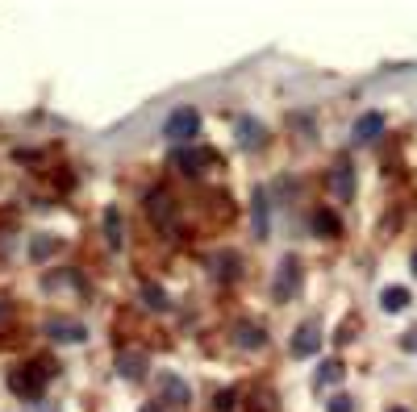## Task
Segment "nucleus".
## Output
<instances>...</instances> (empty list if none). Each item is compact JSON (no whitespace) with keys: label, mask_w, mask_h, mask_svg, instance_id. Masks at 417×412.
<instances>
[{"label":"nucleus","mask_w":417,"mask_h":412,"mask_svg":"<svg viewBox=\"0 0 417 412\" xmlns=\"http://www.w3.org/2000/svg\"><path fill=\"white\" fill-rule=\"evenodd\" d=\"M338 379H343V363H338V359L322 363V371H317V384H338Z\"/></svg>","instance_id":"aec40b11"},{"label":"nucleus","mask_w":417,"mask_h":412,"mask_svg":"<svg viewBox=\"0 0 417 412\" xmlns=\"http://www.w3.org/2000/svg\"><path fill=\"white\" fill-rule=\"evenodd\" d=\"M317 350H322V329H317V325H301L297 338H292V354H297V359H309V354H317Z\"/></svg>","instance_id":"0eeeda50"},{"label":"nucleus","mask_w":417,"mask_h":412,"mask_svg":"<svg viewBox=\"0 0 417 412\" xmlns=\"http://www.w3.org/2000/svg\"><path fill=\"white\" fill-rule=\"evenodd\" d=\"M380 304H384V313H405V308H409V292H405V288H384V292H380Z\"/></svg>","instance_id":"6ab92c4d"},{"label":"nucleus","mask_w":417,"mask_h":412,"mask_svg":"<svg viewBox=\"0 0 417 412\" xmlns=\"http://www.w3.org/2000/svg\"><path fill=\"white\" fill-rule=\"evenodd\" d=\"M29 254H33V263H42V258H50V254H54V242H50V238H33Z\"/></svg>","instance_id":"412c9836"},{"label":"nucleus","mask_w":417,"mask_h":412,"mask_svg":"<svg viewBox=\"0 0 417 412\" xmlns=\"http://www.w3.org/2000/svg\"><path fill=\"white\" fill-rule=\"evenodd\" d=\"M414 275H417V254H414Z\"/></svg>","instance_id":"b1692460"},{"label":"nucleus","mask_w":417,"mask_h":412,"mask_svg":"<svg viewBox=\"0 0 417 412\" xmlns=\"http://www.w3.org/2000/svg\"><path fill=\"white\" fill-rule=\"evenodd\" d=\"M330 188H334L338 200H351V196H355V167H351V163H338L334 175H330Z\"/></svg>","instance_id":"1a4fd4ad"},{"label":"nucleus","mask_w":417,"mask_h":412,"mask_svg":"<svg viewBox=\"0 0 417 412\" xmlns=\"http://www.w3.org/2000/svg\"><path fill=\"white\" fill-rule=\"evenodd\" d=\"M146 217H150L159 229H171V225H175V200H171V192L155 188V192L146 196Z\"/></svg>","instance_id":"7ed1b4c3"},{"label":"nucleus","mask_w":417,"mask_h":412,"mask_svg":"<svg viewBox=\"0 0 417 412\" xmlns=\"http://www.w3.org/2000/svg\"><path fill=\"white\" fill-rule=\"evenodd\" d=\"M46 363H33V367H25V371H17L8 384H13V392L17 396H42V384H46Z\"/></svg>","instance_id":"20e7f679"},{"label":"nucleus","mask_w":417,"mask_h":412,"mask_svg":"<svg viewBox=\"0 0 417 412\" xmlns=\"http://www.w3.org/2000/svg\"><path fill=\"white\" fill-rule=\"evenodd\" d=\"M155 384H159V396H163L167 404H192V388H188V379H180V375L163 371Z\"/></svg>","instance_id":"423d86ee"},{"label":"nucleus","mask_w":417,"mask_h":412,"mask_svg":"<svg viewBox=\"0 0 417 412\" xmlns=\"http://www.w3.org/2000/svg\"><path fill=\"white\" fill-rule=\"evenodd\" d=\"M213 404H217V412H230V409H234V392H221Z\"/></svg>","instance_id":"5701e85b"},{"label":"nucleus","mask_w":417,"mask_h":412,"mask_svg":"<svg viewBox=\"0 0 417 412\" xmlns=\"http://www.w3.org/2000/svg\"><path fill=\"white\" fill-rule=\"evenodd\" d=\"M163 133L171 138V142H192L196 133H200V113L196 108H175L171 117H167V125H163Z\"/></svg>","instance_id":"f257e3e1"},{"label":"nucleus","mask_w":417,"mask_h":412,"mask_svg":"<svg viewBox=\"0 0 417 412\" xmlns=\"http://www.w3.org/2000/svg\"><path fill=\"white\" fill-rule=\"evenodd\" d=\"M142 300H146V308H155V313H167V308H171V300H167V292H163L159 283H150V279L142 283Z\"/></svg>","instance_id":"a211bd4d"},{"label":"nucleus","mask_w":417,"mask_h":412,"mask_svg":"<svg viewBox=\"0 0 417 412\" xmlns=\"http://www.w3.org/2000/svg\"><path fill=\"white\" fill-rule=\"evenodd\" d=\"M117 375H121V379H129V384H138V379L146 375V354H138V350L117 354Z\"/></svg>","instance_id":"9d476101"},{"label":"nucleus","mask_w":417,"mask_h":412,"mask_svg":"<svg viewBox=\"0 0 417 412\" xmlns=\"http://www.w3.org/2000/svg\"><path fill=\"white\" fill-rule=\"evenodd\" d=\"M104 242H109L113 250H121V246H125V221H121V213H117L113 204L104 208Z\"/></svg>","instance_id":"ddd939ff"},{"label":"nucleus","mask_w":417,"mask_h":412,"mask_svg":"<svg viewBox=\"0 0 417 412\" xmlns=\"http://www.w3.org/2000/svg\"><path fill=\"white\" fill-rule=\"evenodd\" d=\"M313 229H317L322 238H338V233H343V221H338L330 208H317V213H313Z\"/></svg>","instance_id":"f3484780"},{"label":"nucleus","mask_w":417,"mask_h":412,"mask_svg":"<svg viewBox=\"0 0 417 412\" xmlns=\"http://www.w3.org/2000/svg\"><path fill=\"white\" fill-rule=\"evenodd\" d=\"M297 288H301V263H297V258H284V263H280V271H276L272 296H276V300H288Z\"/></svg>","instance_id":"39448f33"},{"label":"nucleus","mask_w":417,"mask_h":412,"mask_svg":"<svg viewBox=\"0 0 417 412\" xmlns=\"http://www.w3.org/2000/svg\"><path fill=\"white\" fill-rule=\"evenodd\" d=\"M251 217H255V238H272V221H267V192H263V188L255 192V208H251Z\"/></svg>","instance_id":"dca6fc26"},{"label":"nucleus","mask_w":417,"mask_h":412,"mask_svg":"<svg viewBox=\"0 0 417 412\" xmlns=\"http://www.w3.org/2000/svg\"><path fill=\"white\" fill-rule=\"evenodd\" d=\"M388 412H405V409H388Z\"/></svg>","instance_id":"393cba45"},{"label":"nucleus","mask_w":417,"mask_h":412,"mask_svg":"<svg viewBox=\"0 0 417 412\" xmlns=\"http://www.w3.org/2000/svg\"><path fill=\"white\" fill-rule=\"evenodd\" d=\"M238 142H242L246 150H255V146H263V142H267V129H263L255 117H238Z\"/></svg>","instance_id":"f8f14e48"},{"label":"nucleus","mask_w":417,"mask_h":412,"mask_svg":"<svg viewBox=\"0 0 417 412\" xmlns=\"http://www.w3.org/2000/svg\"><path fill=\"white\" fill-rule=\"evenodd\" d=\"M234 342H238L242 350H263V346H267V333H263V325H251V321H242Z\"/></svg>","instance_id":"2eb2a0df"},{"label":"nucleus","mask_w":417,"mask_h":412,"mask_svg":"<svg viewBox=\"0 0 417 412\" xmlns=\"http://www.w3.org/2000/svg\"><path fill=\"white\" fill-rule=\"evenodd\" d=\"M209 263H213V275H217L221 283H234V279L242 275V271H238V254H234V250H221V254H213Z\"/></svg>","instance_id":"4468645a"},{"label":"nucleus","mask_w":417,"mask_h":412,"mask_svg":"<svg viewBox=\"0 0 417 412\" xmlns=\"http://www.w3.org/2000/svg\"><path fill=\"white\" fill-rule=\"evenodd\" d=\"M330 412H355V400H351V396H334V400H330Z\"/></svg>","instance_id":"4be33fe9"},{"label":"nucleus","mask_w":417,"mask_h":412,"mask_svg":"<svg viewBox=\"0 0 417 412\" xmlns=\"http://www.w3.org/2000/svg\"><path fill=\"white\" fill-rule=\"evenodd\" d=\"M46 338H54V342H88V329L79 321H46Z\"/></svg>","instance_id":"6e6552de"},{"label":"nucleus","mask_w":417,"mask_h":412,"mask_svg":"<svg viewBox=\"0 0 417 412\" xmlns=\"http://www.w3.org/2000/svg\"><path fill=\"white\" fill-rule=\"evenodd\" d=\"M142 412H155V409H142Z\"/></svg>","instance_id":"a878e982"},{"label":"nucleus","mask_w":417,"mask_h":412,"mask_svg":"<svg viewBox=\"0 0 417 412\" xmlns=\"http://www.w3.org/2000/svg\"><path fill=\"white\" fill-rule=\"evenodd\" d=\"M384 133V113H363L355 121V142H376Z\"/></svg>","instance_id":"9b49d317"},{"label":"nucleus","mask_w":417,"mask_h":412,"mask_svg":"<svg viewBox=\"0 0 417 412\" xmlns=\"http://www.w3.org/2000/svg\"><path fill=\"white\" fill-rule=\"evenodd\" d=\"M213 163H217V154L205 150V146H188V150H175V154H171V167L184 171V175H205V167H213Z\"/></svg>","instance_id":"f03ea898"}]
</instances>
